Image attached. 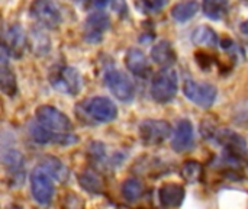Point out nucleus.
<instances>
[{
    "instance_id": "nucleus-26",
    "label": "nucleus",
    "mask_w": 248,
    "mask_h": 209,
    "mask_svg": "<svg viewBox=\"0 0 248 209\" xmlns=\"http://www.w3.org/2000/svg\"><path fill=\"white\" fill-rule=\"evenodd\" d=\"M182 176L189 183H196L202 176V166L198 161H187L182 169Z\"/></svg>"
},
{
    "instance_id": "nucleus-29",
    "label": "nucleus",
    "mask_w": 248,
    "mask_h": 209,
    "mask_svg": "<svg viewBox=\"0 0 248 209\" xmlns=\"http://www.w3.org/2000/svg\"><path fill=\"white\" fill-rule=\"evenodd\" d=\"M4 209H25L23 207H20V205H16V204H12V205H9V207H6Z\"/></svg>"
},
{
    "instance_id": "nucleus-14",
    "label": "nucleus",
    "mask_w": 248,
    "mask_h": 209,
    "mask_svg": "<svg viewBox=\"0 0 248 209\" xmlns=\"http://www.w3.org/2000/svg\"><path fill=\"white\" fill-rule=\"evenodd\" d=\"M25 47H26V36L23 29L19 25H12L4 33L3 49L9 54V57H15L19 60L25 52Z\"/></svg>"
},
{
    "instance_id": "nucleus-7",
    "label": "nucleus",
    "mask_w": 248,
    "mask_h": 209,
    "mask_svg": "<svg viewBox=\"0 0 248 209\" xmlns=\"http://www.w3.org/2000/svg\"><path fill=\"white\" fill-rule=\"evenodd\" d=\"M138 135L144 145H158L170 138L171 125L163 119H147L140 124Z\"/></svg>"
},
{
    "instance_id": "nucleus-18",
    "label": "nucleus",
    "mask_w": 248,
    "mask_h": 209,
    "mask_svg": "<svg viewBox=\"0 0 248 209\" xmlns=\"http://www.w3.org/2000/svg\"><path fill=\"white\" fill-rule=\"evenodd\" d=\"M125 64L128 67V70L138 76V77H145L150 73V64H148V58L145 57V54L138 49V48H131L126 52V58H125Z\"/></svg>"
},
{
    "instance_id": "nucleus-10",
    "label": "nucleus",
    "mask_w": 248,
    "mask_h": 209,
    "mask_svg": "<svg viewBox=\"0 0 248 209\" xmlns=\"http://www.w3.org/2000/svg\"><path fill=\"white\" fill-rule=\"evenodd\" d=\"M29 135L31 138L38 143V144H57V145H73L77 143V135L68 132V134H55V132H51L48 129H45L42 125H39L38 122L36 124H32L29 125Z\"/></svg>"
},
{
    "instance_id": "nucleus-25",
    "label": "nucleus",
    "mask_w": 248,
    "mask_h": 209,
    "mask_svg": "<svg viewBox=\"0 0 248 209\" xmlns=\"http://www.w3.org/2000/svg\"><path fill=\"white\" fill-rule=\"evenodd\" d=\"M192 39H193L195 44H198V45H206V47H214V45H217V42H218L217 33H215L211 28H206V26L198 28V29L193 32Z\"/></svg>"
},
{
    "instance_id": "nucleus-24",
    "label": "nucleus",
    "mask_w": 248,
    "mask_h": 209,
    "mask_svg": "<svg viewBox=\"0 0 248 209\" xmlns=\"http://www.w3.org/2000/svg\"><path fill=\"white\" fill-rule=\"evenodd\" d=\"M142 192H144V186L142 183L135 179V177H131V179H126L124 183H122V188H121V193L124 196L125 201L128 202H135L138 201L141 196H142Z\"/></svg>"
},
{
    "instance_id": "nucleus-9",
    "label": "nucleus",
    "mask_w": 248,
    "mask_h": 209,
    "mask_svg": "<svg viewBox=\"0 0 248 209\" xmlns=\"http://www.w3.org/2000/svg\"><path fill=\"white\" fill-rule=\"evenodd\" d=\"M32 16L48 29H55L61 23V12L52 0H35L31 6Z\"/></svg>"
},
{
    "instance_id": "nucleus-23",
    "label": "nucleus",
    "mask_w": 248,
    "mask_h": 209,
    "mask_svg": "<svg viewBox=\"0 0 248 209\" xmlns=\"http://www.w3.org/2000/svg\"><path fill=\"white\" fill-rule=\"evenodd\" d=\"M228 0H203V12L208 17L214 20L222 19L228 13Z\"/></svg>"
},
{
    "instance_id": "nucleus-6",
    "label": "nucleus",
    "mask_w": 248,
    "mask_h": 209,
    "mask_svg": "<svg viewBox=\"0 0 248 209\" xmlns=\"http://www.w3.org/2000/svg\"><path fill=\"white\" fill-rule=\"evenodd\" d=\"M183 92H185V96L192 103H195L196 106L202 109L211 108L215 103L217 96H218V90L214 84L205 83V81H195L192 79L185 81Z\"/></svg>"
},
{
    "instance_id": "nucleus-16",
    "label": "nucleus",
    "mask_w": 248,
    "mask_h": 209,
    "mask_svg": "<svg viewBox=\"0 0 248 209\" xmlns=\"http://www.w3.org/2000/svg\"><path fill=\"white\" fill-rule=\"evenodd\" d=\"M214 138L217 140V143L221 147H224L232 156L241 154L247 147L246 140L241 135H238L237 132L231 131V129H219V131L215 132Z\"/></svg>"
},
{
    "instance_id": "nucleus-17",
    "label": "nucleus",
    "mask_w": 248,
    "mask_h": 209,
    "mask_svg": "<svg viewBox=\"0 0 248 209\" xmlns=\"http://www.w3.org/2000/svg\"><path fill=\"white\" fill-rule=\"evenodd\" d=\"M7 52L1 48V63H0V87L1 92L9 96L13 97L17 92V83H16V76L12 71V68L7 64Z\"/></svg>"
},
{
    "instance_id": "nucleus-1",
    "label": "nucleus",
    "mask_w": 248,
    "mask_h": 209,
    "mask_svg": "<svg viewBox=\"0 0 248 209\" xmlns=\"http://www.w3.org/2000/svg\"><path fill=\"white\" fill-rule=\"evenodd\" d=\"M77 111H81V115L89 118L92 122L97 124H108L116 119L118 116V108L116 105L103 96H96L83 100L78 103Z\"/></svg>"
},
{
    "instance_id": "nucleus-2",
    "label": "nucleus",
    "mask_w": 248,
    "mask_h": 209,
    "mask_svg": "<svg viewBox=\"0 0 248 209\" xmlns=\"http://www.w3.org/2000/svg\"><path fill=\"white\" fill-rule=\"evenodd\" d=\"M51 86L67 96H76L81 90V76L80 73L70 65H57L49 73Z\"/></svg>"
},
{
    "instance_id": "nucleus-20",
    "label": "nucleus",
    "mask_w": 248,
    "mask_h": 209,
    "mask_svg": "<svg viewBox=\"0 0 248 209\" xmlns=\"http://www.w3.org/2000/svg\"><path fill=\"white\" fill-rule=\"evenodd\" d=\"M199 12V3L196 0H182L171 9V16L177 22H186Z\"/></svg>"
},
{
    "instance_id": "nucleus-4",
    "label": "nucleus",
    "mask_w": 248,
    "mask_h": 209,
    "mask_svg": "<svg viewBox=\"0 0 248 209\" xmlns=\"http://www.w3.org/2000/svg\"><path fill=\"white\" fill-rule=\"evenodd\" d=\"M36 122L42 125L45 129L55 132V134H68L73 131V122L68 119V116L58 111L54 106L42 105L35 112Z\"/></svg>"
},
{
    "instance_id": "nucleus-13",
    "label": "nucleus",
    "mask_w": 248,
    "mask_h": 209,
    "mask_svg": "<svg viewBox=\"0 0 248 209\" xmlns=\"http://www.w3.org/2000/svg\"><path fill=\"white\" fill-rule=\"evenodd\" d=\"M195 143V129L189 119H182L176 125L174 135L171 140V147L177 153L189 151Z\"/></svg>"
},
{
    "instance_id": "nucleus-22",
    "label": "nucleus",
    "mask_w": 248,
    "mask_h": 209,
    "mask_svg": "<svg viewBox=\"0 0 248 209\" xmlns=\"http://www.w3.org/2000/svg\"><path fill=\"white\" fill-rule=\"evenodd\" d=\"M39 166L44 167L48 172V175L52 179L58 180V182H64L67 179V176H68V172H67L65 166L58 159H55V157H45L41 161Z\"/></svg>"
},
{
    "instance_id": "nucleus-8",
    "label": "nucleus",
    "mask_w": 248,
    "mask_h": 209,
    "mask_svg": "<svg viewBox=\"0 0 248 209\" xmlns=\"http://www.w3.org/2000/svg\"><path fill=\"white\" fill-rule=\"evenodd\" d=\"M105 83L112 95L121 102H131L135 96V87L131 79L116 68H109L105 73Z\"/></svg>"
},
{
    "instance_id": "nucleus-28",
    "label": "nucleus",
    "mask_w": 248,
    "mask_h": 209,
    "mask_svg": "<svg viewBox=\"0 0 248 209\" xmlns=\"http://www.w3.org/2000/svg\"><path fill=\"white\" fill-rule=\"evenodd\" d=\"M240 29H241V32H243V33L248 35V19L246 20V22H243V25H241V28H240Z\"/></svg>"
},
{
    "instance_id": "nucleus-27",
    "label": "nucleus",
    "mask_w": 248,
    "mask_h": 209,
    "mask_svg": "<svg viewBox=\"0 0 248 209\" xmlns=\"http://www.w3.org/2000/svg\"><path fill=\"white\" fill-rule=\"evenodd\" d=\"M169 0H140V7L144 10V12H158L161 10L166 4H167Z\"/></svg>"
},
{
    "instance_id": "nucleus-12",
    "label": "nucleus",
    "mask_w": 248,
    "mask_h": 209,
    "mask_svg": "<svg viewBox=\"0 0 248 209\" xmlns=\"http://www.w3.org/2000/svg\"><path fill=\"white\" fill-rule=\"evenodd\" d=\"M109 16L105 12H93L87 16L84 22V39L90 44L100 42L103 38V33L109 28Z\"/></svg>"
},
{
    "instance_id": "nucleus-3",
    "label": "nucleus",
    "mask_w": 248,
    "mask_h": 209,
    "mask_svg": "<svg viewBox=\"0 0 248 209\" xmlns=\"http://www.w3.org/2000/svg\"><path fill=\"white\" fill-rule=\"evenodd\" d=\"M179 89L177 73L171 68H164L155 74L151 83V96L158 103H169L174 99Z\"/></svg>"
},
{
    "instance_id": "nucleus-11",
    "label": "nucleus",
    "mask_w": 248,
    "mask_h": 209,
    "mask_svg": "<svg viewBox=\"0 0 248 209\" xmlns=\"http://www.w3.org/2000/svg\"><path fill=\"white\" fill-rule=\"evenodd\" d=\"M1 161L10 176L16 177L22 175V169L25 163L23 156L16 148L15 141H12V138L10 140L6 138V134H3V141H1Z\"/></svg>"
},
{
    "instance_id": "nucleus-21",
    "label": "nucleus",
    "mask_w": 248,
    "mask_h": 209,
    "mask_svg": "<svg viewBox=\"0 0 248 209\" xmlns=\"http://www.w3.org/2000/svg\"><path fill=\"white\" fill-rule=\"evenodd\" d=\"M78 183L86 192L93 193V195H99L103 191V180L93 170H84L83 173H80Z\"/></svg>"
},
{
    "instance_id": "nucleus-19",
    "label": "nucleus",
    "mask_w": 248,
    "mask_h": 209,
    "mask_svg": "<svg viewBox=\"0 0 248 209\" xmlns=\"http://www.w3.org/2000/svg\"><path fill=\"white\" fill-rule=\"evenodd\" d=\"M151 58L161 67H169L176 63V52L169 41H161L151 49Z\"/></svg>"
},
{
    "instance_id": "nucleus-15",
    "label": "nucleus",
    "mask_w": 248,
    "mask_h": 209,
    "mask_svg": "<svg viewBox=\"0 0 248 209\" xmlns=\"http://www.w3.org/2000/svg\"><path fill=\"white\" fill-rule=\"evenodd\" d=\"M186 198V191L179 183H166L158 191V199L161 207L167 209L179 208Z\"/></svg>"
},
{
    "instance_id": "nucleus-5",
    "label": "nucleus",
    "mask_w": 248,
    "mask_h": 209,
    "mask_svg": "<svg viewBox=\"0 0 248 209\" xmlns=\"http://www.w3.org/2000/svg\"><path fill=\"white\" fill-rule=\"evenodd\" d=\"M54 179L48 175V172L38 166L32 170L31 176H29V182H31V193L32 198L42 207H46L51 204L52 198H54Z\"/></svg>"
}]
</instances>
